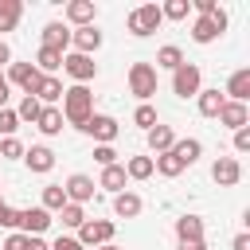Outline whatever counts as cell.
<instances>
[{
  "instance_id": "1",
  "label": "cell",
  "mask_w": 250,
  "mask_h": 250,
  "mask_svg": "<svg viewBox=\"0 0 250 250\" xmlns=\"http://www.w3.org/2000/svg\"><path fill=\"white\" fill-rule=\"evenodd\" d=\"M94 117V94L90 86H66L62 90V121H70L74 129H82Z\"/></svg>"
},
{
  "instance_id": "2",
  "label": "cell",
  "mask_w": 250,
  "mask_h": 250,
  "mask_svg": "<svg viewBox=\"0 0 250 250\" xmlns=\"http://www.w3.org/2000/svg\"><path fill=\"white\" fill-rule=\"evenodd\" d=\"M160 23H164V16H160V4H141V8H133V12L125 16V27H129V35H137V39L152 35Z\"/></svg>"
},
{
  "instance_id": "3",
  "label": "cell",
  "mask_w": 250,
  "mask_h": 250,
  "mask_svg": "<svg viewBox=\"0 0 250 250\" xmlns=\"http://www.w3.org/2000/svg\"><path fill=\"white\" fill-rule=\"evenodd\" d=\"M199 90H203V70L184 59V62L172 70V94H176V98H195Z\"/></svg>"
},
{
  "instance_id": "4",
  "label": "cell",
  "mask_w": 250,
  "mask_h": 250,
  "mask_svg": "<svg viewBox=\"0 0 250 250\" xmlns=\"http://www.w3.org/2000/svg\"><path fill=\"white\" fill-rule=\"evenodd\" d=\"M129 94L141 98V102H148L156 94V66L152 62H133L129 66Z\"/></svg>"
},
{
  "instance_id": "5",
  "label": "cell",
  "mask_w": 250,
  "mask_h": 250,
  "mask_svg": "<svg viewBox=\"0 0 250 250\" xmlns=\"http://www.w3.org/2000/svg\"><path fill=\"white\" fill-rule=\"evenodd\" d=\"M223 31H227V12L223 8H215V16H195V23H191L195 43H215Z\"/></svg>"
},
{
  "instance_id": "6",
  "label": "cell",
  "mask_w": 250,
  "mask_h": 250,
  "mask_svg": "<svg viewBox=\"0 0 250 250\" xmlns=\"http://www.w3.org/2000/svg\"><path fill=\"white\" fill-rule=\"evenodd\" d=\"M74 238H78L86 250H90V246H105V242H113V223H109V219H86Z\"/></svg>"
},
{
  "instance_id": "7",
  "label": "cell",
  "mask_w": 250,
  "mask_h": 250,
  "mask_svg": "<svg viewBox=\"0 0 250 250\" xmlns=\"http://www.w3.org/2000/svg\"><path fill=\"white\" fill-rule=\"evenodd\" d=\"M62 70L74 78V86H86L90 78H98V62H94L90 55H78V51L62 55Z\"/></svg>"
},
{
  "instance_id": "8",
  "label": "cell",
  "mask_w": 250,
  "mask_h": 250,
  "mask_svg": "<svg viewBox=\"0 0 250 250\" xmlns=\"http://www.w3.org/2000/svg\"><path fill=\"white\" fill-rule=\"evenodd\" d=\"M82 133H90L98 145H113L117 133H121V125H117V117H109V113H94V117L82 125Z\"/></svg>"
},
{
  "instance_id": "9",
  "label": "cell",
  "mask_w": 250,
  "mask_h": 250,
  "mask_svg": "<svg viewBox=\"0 0 250 250\" xmlns=\"http://www.w3.org/2000/svg\"><path fill=\"white\" fill-rule=\"evenodd\" d=\"M8 82H16L27 98H35V90H39V82H43V74L31 66V62H8Z\"/></svg>"
},
{
  "instance_id": "10",
  "label": "cell",
  "mask_w": 250,
  "mask_h": 250,
  "mask_svg": "<svg viewBox=\"0 0 250 250\" xmlns=\"http://www.w3.org/2000/svg\"><path fill=\"white\" fill-rule=\"evenodd\" d=\"M62 191H66V203H78V207H82V203H90V199L98 195V184H94L90 176L74 172V176H70V180L62 184Z\"/></svg>"
},
{
  "instance_id": "11",
  "label": "cell",
  "mask_w": 250,
  "mask_h": 250,
  "mask_svg": "<svg viewBox=\"0 0 250 250\" xmlns=\"http://www.w3.org/2000/svg\"><path fill=\"white\" fill-rule=\"evenodd\" d=\"M211 180H215L219 188H234V184L242 180V164H238L234 156H219V160L211 164Z\"/></svg>"
},
{
  "instance_id": "12",
  "label": "cell",
  "mask_w": 250,
  "mask_h": 250,
  "mask_svg": "<svg viewBox=\"0 0 250 250\" xmlns=\"http://www.w3.org/2000/svg\"><path fill=\"white\" fill-rule=\"evenodd\" d=\"M70 47L78 51V55H94L98 47H102V31L90 23V27H74L70 31Z\"/></svg>"
},
{
  "instance_id": "13",
  "label": "cell",
  "mask_w": 250,
  "mask_h": 250,
  "mask_svg": "<svg viewBox=\"0 0 250 250\" xmlns=\"http://www.w3.org/2000/svg\"><path fill=\"white\" fill-rule=\"evenodd\" d=\"M223 98H227V102H242V105H246V98H250V66H242V70H234V74L227 78Z\"/></svg>"
},
{
  "instance_id": "14",
  "label": "cell",
  "mask_w": 250,
  "mask_h": 250,
  "mask_svg": "<svg viewBox=\"0 0 250 250\" xmlns=\"http://www.w3.org/2000/svg\"><path fill=\"white\" fill-rule=\"evenodd\" d=\"M51 227V211H43V207H23L20 211V230L23 234H43Z\"/></svg>"
},
{
  "instance_id": "15",
  "label": "cell",
  "mask_w": 250,
  "mask_h": 250,
  "mask_svg": "<svg viewBox=\"0 0 250 250\" xmlns=\"http://www.w3.org/2000/svg\"><path fill=\"white\" fill-rule=\"evenodd\" d=\"M94 20H98L94 0H70V4H66V23H74V27H90Z\"/></svg>"
},
{
  "instance_id": "16",
  "label": "cell",
  "mask_w": 250,
  "mask_h": 250,
  "mask_svg": "<svg viewBox=\"0 0 250 250\" xmlns=\"http://www.w3.org/2000/svg\"><path fill=\"white\" fill-rule=\"evenodd\" d=\"M23 164L31 168V172H51L55 168V152L47 148V145H31V148H23Z\"/></svg>"
},
{
  "instance_id": "17",
  "label": "cell",
  "mask_w": 250,
  "mask_h": 250,
  "mask_svg": "<svg viewBox=\"0 0 250 250\" xmlns=\"http://www.w3.org/2000/svg\"><path fill=\"white\" fill-rule=\"evenodd\" d=\"M176 238H180V246L184 242H203V219L199 215H180L176 219Z\"/></svg>"
},
{
  "instance_id": "18",
  "label": "cell",
  "mask_w": 250,
  "mask_h": 250,
  "mask_svg": "<svg viewBox=\"0 0 250 250\" xmlns=\"http://www.w3.org/2000/svg\"><path fill=\"white\" fill-rule=\"evenodd\" d=\"M39 47H55V51L66 55V47H70V27H62L59 20H51V23L43 27V43H39Z\"/></svg>"
},
{
  "instance_id": "19",
  "label": "cell",
  "mask_w": 250,
  "mask_h": 250,
  "mask_svg": "<svg viewBox=\"0 0 250 250\" xmlns=\"http://www.w3.org/2000/svg\"><path fill=\"white\" fill-rule=\"evenodd\" d=\"M250 121V109L242 105V102H223V109H219V125H227V129H242Z\"/></svg>"
},
{
  "instance_id": "20",
  "label": "cell",
  "mask_w": 250,
  "mask_h": 250,
  "mask_svg": "<svg viewBox=\"0 0 250 250\" xmlns=\"http://www.w3.org/2000/svg\"><path fill=\"white\" fill-rule=\"evenodd\" d=\"M168 152H172V156H176V160L188 168V164H195V160L203 156V141H195V137H184V141H176Z\"/></svg>"
},
{
  "instance_id": "21",
  "label": "cell",
  "mask_w": 250,
  "mask_h": 250,
  "mask_svg": "<svg viewBox=\"0 0 250 250\" xmlns=\"http://www.w3.org/2000/svg\"><path fill=\"white\" fill-rule=\"evenodd\" d=\"M141 207H145V203H141L137 191H117V195H113V215H117V219H137Z\"/></svg>"
},
{
  "instance_id": "22",
  "label": "cell",
  "mask_w": 250,
  "mask_h": 250,
  "mask_svg": "<svg viewBox=\"0 0 250 250\" xmlns=\"http://www.w3.org/2000/svg\"><path fill=\"white\" fill-rule=\"evenodd\" d=\"M62 82L55 78V74H43V82H39V90H35V102L39 105H55V102H62Z\"/></svg>"
},
{
  "instance_id": "23",
  "label": "cell",
  "mask_w": 250,
  "mask_h": 250,
  "mask_svg": "<svg viewBox=\"0 0 250 250\" xmlns=\"http://www.w3.org/2000/svg\"><path fill=\"white\" fill-rule=\"evenodd\" d=\"M145 137H148V148H152L156 156H160V152H168V148L176 145V133H172V125H160V121H156V125H152Z\"/></svg>"
},
{
  "instance_id": "24",
  "label": "cell",
  "mask_w": 250,
  "mask_h": 250,
  "mask_svg": "<svg viewBox=\"0 0 250 250\" xmlns=\"http://www.w3.org/2000/svg\"><path fill=\"white\" fill-rule=\"evenodd\" d=\"M35 125H39L43 137H59V133H62V109H59V105H43V113H39Z\"/></svg>"
},
{
  "instance_id": "25",
  "label": "cell",
  "mask_w": 250,
  "mask_h": 250,
  "mask_svg": "<svg viewBox=\"0 0 250 250\" xmlns=\"http://www.w3.org/2000/svg\"><path fill=\"white\" fill-rule=\"evenodd\" d=\"M125 164H109V168H102V180H98V188H105V191H125Z\"/></svg>"
},
{
  "instance_id": "26",
  "label": "cell",
  "mask_w": 250,
  "mask_h": 250,
  "mask_svg": "<svg viewBox=\"0 0 250 250\" xmlns=\"http://www.w3.org/2000/svg\"><path fill=\"white\" fill-rule=\"evenodd\" d=\"M35 70H39V74H55V70H62V51H55V47H39V55H35Z\"/></svg>"
},
{
  "instance_id": "27",
  "label": "cell",
  "mask_w": 250,
  "mask_h": 250,
  "mask_svg": "<svg viewBox=\"0 0 250 250\" xmlns=\"http://www.w3.org/2000/svg\"><path fill=\"white\" fill-rule=\"evenodd\" d=\"M195 98H199V113H203V117H219V109H223V102H227L219 90H199Z\"/></svg>"
},
{
  "instance_id": "28",
  "label": "cell",
  "mask_w": 250,
  "mask_h": 250,
  "mask_svg": "<svg viewBox=\"0 0 250 250\" xmlns=\"http://www.w3.org/2000/svg\"><path fill=\"white\" fill-rule=\"evenodd\" d=\"M23 16V4L20 0H0V31H12Z\"/></svg>"
},
{
  "instance_id": "29",
  "label": "cell",
  "mask_w": 250,
  "mask_h": 250,
  "mask_svg": "<svg viewBox=\"0 0 250 250\" xmlns=\"http://www.w3.org/2000/svg\"><path fill=\"white\" fill-rule=\"evenodd\" d=\"M180 62H184V51H180L176 43H164V47L156 51V70H160V66H164V70H176Z\"/></svg>"
},
{
  "instance_id": "30",
  "label": "cell",
  "mask_w": 250,
  "mask_h": 250,
  "mask_svg": "<svg viewBox=\"0 0 250 250\" xmlns=\"http://www.w3.org/2000/svg\"><path fill=\"white\" fill-rule=\"evenodd\" d=\"M125 176L129 180H148L152 176V156H129L125 160Z\"/></svg>"
},
{
  "instance_id": "31",
  "label": "cell",
  "mask_w": 250,
  "mask_h": 250,
  "mask_svg": "<svg viewBox=\"0 0 250 250\" xmlns=\"http://www.w3.org/2000/svg\"><path fill=\"white\" fill-rule=\"evenodd\" d=\"M39 207H43V211H62V207H66V191H62V184H47Z\"/></svg>"
},
{
  "instance_id": "32",
  "label": "cell",
  "mask_w": 250,
  "mask_h": 250,
  "mask_svg": "<svg viewBox=\"0 0 250 250\" xmlns=\"http://www.w3.org/2000/svg\"><path fill=\"white\" fill-rule=\"evenodd\" d=\"M152 172H160V176H168V180H172V176H180V172H184V164H180L172 152H160V156H152Z\"/></svg>"
},
{
  "instance_id": "33",
  "label": "cell",
  "mask_w": 250,
  "mask_h": 250,
  "mask_svg": "<svg viewBox=\"0 0 250 250\" xmlns=\"http://www.w3.org/2000/svg\"><path fill=\"white\" fill-rule=\"evenodd\" d=\"M188 12H191V0H168V4H160L164 20H188Z\"/></svg>"
},
{
  "instance_id": "34",
  "label": "cell",
  "mask_w": 250,
  "mask_h": 250,
  "mask_svg": "<svg viewBox=\"0 0 250 250\" xmlns=\"http://www.w3.org/2000/svg\"><path fill=\"white\" fill-rule=\"evenodd\" d=\"M59 219H62V227H70V230H78V227L86 223V211H82L78 203H66V207L59 211Z\"/></svg>"
},
{
  "instance_id": "35",
  "label": "cell",
  "mask_w": 250,
  "mask_h": 250,
  "mask_svg": "<svg viewBox=\"0 0 250 250\" xmlns=\"http://www.w3.org/2000/svg\"><path fill=\"white\" fill-rule=\"evenodd\" d=\"M39 113H43V105H39L35 98H27V94H23V102H20L16 117H20V121H31V125H35V121H39Z\"/></svg>"
},
{
  "instance_id": "36",
  "label": "cell",
  "mask_w": 250,
  "mask_h": 250,
  "mask_svg": "<svg viewBox=\"0 0 250 250\" xmlns=\"http://www.w3.org/2000/svg\"><path fill=\"white\" fill-rule=\"evenodd\" d=\"M133 125H141V129L148 133V129L156 125V109H152L148 102H141V105H137V113H133Z\"/></svg>"
},
{
  "instance_id": "37",
  "label": "cell",
  "mask_w": 250,
  "mask_h": 250,
  "mask_svg": "<svg viewBox=\"0 0 250 250\" xmlns=\"http://www.w3.org/2000/svg\"><path fill=\"white\" fill-rule=\"evenodd\" d=\"M0 156H4V160H20V156H23V145H20L16 137H4V141H0Z\"/></svg>"
},
{
  "instance_id": "38",
  "label": "cell",
  "mask_w": 250,
  "mask_h": 250,
  "mask_svg": "<svg viewBox=\"0 0 250 250\" xmlns=\"http://www.w3.org/2000/svg\"><path fill=\"white\" fill-rule=\"evenodd\" d=\"M20 129V117H16V109H0V133L4 137H12Z\"/></svg>"
},
{
  "instance_id": "39",
  "label": "cell",
  "mask_w": 250,
  "mask_h": 250,
  "mask_svg": "<svg viewBox=\"0 0 250 250\" xmlns=\"http://www.w3.org/2000/svg\"><path fill=\"white\" fill-rule=\"evenodd\" d=\"M0 227L20 230V211H16V207H8V203H0Z\"/></svg>"
},
{
  "instance_id": "40",
  "label": "cell",
  "mask_w": 250,
  "mask_h": 250,
  "mask_svg": "<svg viewBox=\"0 0 250 250\" xmlns=\"http://www.w3.org/2000/svg\"><path fill=\"white\" fill-rule=\"evenodd\" d=\"M94 160H98L102 168H109V164H117V152H113V145H98V148H94Z\"/></svg>"
},
{
  "instance_id": "41",
  "label": "cell",
  "mask_w": 250,
  "mask_h": 250,
  "mask_svg": "<svg viewBox=\"0 0 250 250\" xmlns=\"http://www.w3.org/2000/svg\"><path fill=\"white\" fill-rule=\"evenodd\" d=\"M47 246H51V250H86L74 234H59V238H55V242H47Z\"/></svg>"
},
{
  "instance_id": "42",
  "label": "cell",
  "mask_w": 250,
  "mask_h": 250,
  "mask_svg": "<svg viewBox=\"0 0 250 250\" xmlns=\"http://www.w3.org/2000/svg\"><path fill=\"white\" fill-rule=\"evenodd\" d=\"M234 152H250V125L234 129Z\"/></svg>"
},
{
  "instance_id": "43",
  "label": "cell",
  "mask_w": 250,
  "mask_h": 250,
  "mask_svg": "<svg viewBox=\"0 0 250 250\" xmlns=\"http://www.w3.org/2000/svg\"><path fill=\"white\" fill-rule=\"evenodd\" d=\"M4 250H27V234H23V230H12V234L4 238Z\"/></svg>"
},
{
  "instance_id": "44",
  "label": "cell",
  "mask_w": 250,
  "mask_h": 250,
  "mask_svg": "<svg viewBox=\"0 0 250 250\" xmlns=\"http://www.w3.org/2000/svg\"><path fill=\"white\" fill-rule=\"evenodd\" d=\"M191 8H195L199 16H215V8H219V4H215V0H191Z\"/></svg>"
},
{
  "instance_id": "45",
  "label": "cell",
  "mask_w": 250,
  "mask_h": 250,
  "mask_svg": "<svg viewBox=\"0 0 250 250\" xmlns=\"http://www.w3.org/2000/svg\"><path fill=\"white\" fill-rule=\"evenodd\" d=\"M230 250H250V234L242 230V234H234V242H230Z\"/></svg>"
},
{
  "instance_id": "46",
  "label": "cell",
  "mask_w": 250,
  "mask_h": 250,
  "mask_svg": "<svg viewBox=\"0 0 250 250\" xmlns=\"http://www.w3.org/2000/svg\"><path fill=\"white\" fill-rule=\"evenodd\" d=\"M27 250H51V246H47L39 234H27Z\"/></svg>"
},
{
  "instance_id": "47",
  "label": "cell",
  "mask_w": 250,
  "mask_h": 250,
  "mask_svg": "<svg viewBox=\"0 0 250 250\" xmlns=\"http://www.w3.org/2000/svg\"><path fill=\"white\" fill-rule=\"evenodd\" d=\"M0 109H8V78L0 74Z\"/></svg>"
},
{
  "instance_id": "48",
  "label": "cell",
  "mask_w": 250,
  "mask_h": 250,
  "mask_svg": "<svg viewBox=\"0 0 250 250\" xmlns=\"http://www.w3.org/2000/svg\"><path fill=\"white\" fill-rule=\"evenodd\" d=\"M4 62H12V47L0 39V66H4Z\"/></svg>"
},
{
  "instance_id": "49",
  "label": "cell",
  "mask_w": 250,
  "mask_h": 250,
  "mask_svg": "<svg viewBox=\"0 0 250 250\" xmlns=\"http://www.w3.org/2000/svg\"><path fill=\"white\" fill-rule=\"evenodd\" d=\"M180 250H207V242H184Z\"/></svg>"
},
{
  "instance_id": "50",
  "label": "cell",
  "mask_w": 250,
  "mask_h": 250,
  "mask_svg": "<svg viewBox=\"0 0 250 250\" xmlns=\"http://www.w3.org/2000/svg\"><path fill=\"white\" fill-rule=\"evenodd\" d=\"M94 250H121V246H113V242H105V246H94Z\"/></svg>"
},
{
  "instance_id": "51",
  "label": "cell",
  "mask_w": 250,
  "mask_h": 250,
  "mask_svg": "<svg viewBox=\"0 0 250 250\" xmlns=\"http://www.w3.org/2000/svg\"><path fill=\"white\" fill-rule=\"evenodd\" d=\"M0 203H4V199H0Z\"/></svg>"
}]
</instances>
